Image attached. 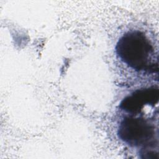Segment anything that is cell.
Wrapping results in <instances>:
<instances>
[{
    "instance_id": "obj_1",
    "label": "cell",
    "mask_w": 159,
    "mask_h": 159,
    "mask_svg": "<svg viewBox=\"0 0 159 159\" xmlns=\"http://www.w3.org/2000/svg\"><path fill=\"white\" fill-rule=\"evenodd\" d=\"M116 52L119 59L136 71L158 73V56L146 35L139 30L124 34L118 40Z\"/></svg>"
},
{
    "instance_id": "obj_2",
    "label": "cell",
    "mask_w": 159,
    "mask_h": 159,
    "mask_svg": "<svg viewBox=\"0 0 159 159\" xmlns=\"http://www.w3.org/2000/svg\"><path fill=\"white\" fill-rule=\"evenodd\" d=\"M118 135L125 143L132 147H142V150L152 149L158 145L157 130L154 123L138 114H128L121 120Z\"/></svg>"
},
{
    "instance_id": "obj_3",
    "label": "cell",
    "mask_w": 159,
    "mask_h": 159,
    "mask_svg": "<svg viewBox=\"0 0 159 159\" xmlns=\"http://www.w3.org/2000/svg\"><path fill=\"white\" fill-rule=\"evenodd\" d=\"M158 88L150 87L136 90L125 98L120 104L121 110L128 114H137L145 106H154L158 101Z\"/></svg>"
}]
</instances>
